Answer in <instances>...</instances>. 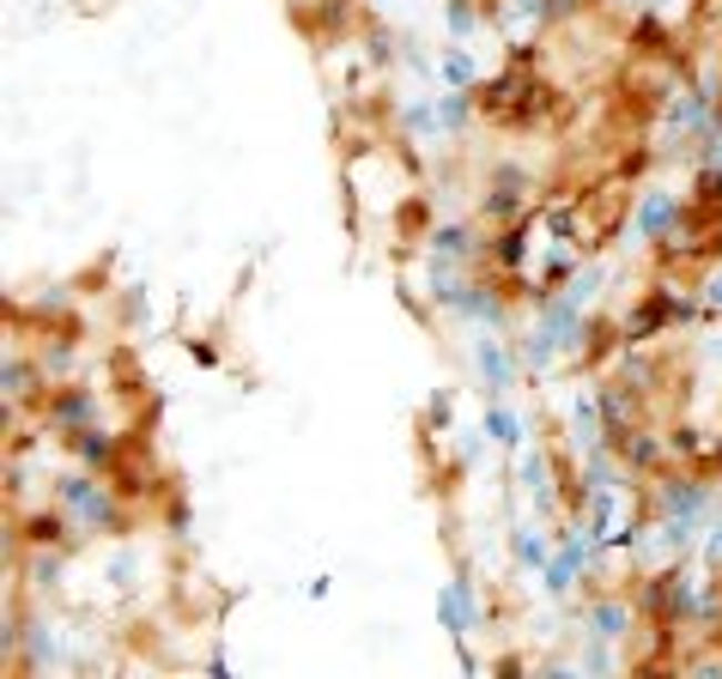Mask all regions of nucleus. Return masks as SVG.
<instances>
[{"mask_svg": "<svg viewBox=\"0 0 722 679\" xmlns=\"http://www.w3.org/2000/svg\"><path fill=\"white\" fill-rule=\"evenodd\" d=\"M516 480H522V492H528V504L535 510H547L552 504V467H547V455L540 450H516Z\"/></svg>", "mask_w": 722, "mask_h": 679, "instance_id": "nucleus-3", "label": "nucleus"}, {"mask_svg": "<svg viewBox=\"0 0 722 679\" xmlns=\"http://www.w3.org/2000/svg\"><path fill=\"white\" fill-rule=\"evenodd\" d=\"M437 255H468V237H461V230H444V237H437Z\"/></svg>", "mask_w": 722, "mask_h": 679, "instance_id": "nucleus-21", "label": "nucleus"}, {"mask_svg": "<svg viewBox=\"0 0 722 679\" xmlns=\"http://www.w3.org/2000/svg\"><path fill=\"white\" fill-rule=\"evenodd\" d=\"M668 219H674V195H668V188H643L631 237H655V230H668Z\"/></svg>", "mask_w": 722, "mask_h": 679, "instance_id": "nucleus-6", "label": "nucleus"}, {"mask_svg": "<svg viewBox=\"0 0 722 679\" xmlns=\"http://www.w3.org/2000/svg\"><path fill=\"white\" fill-rule=\"evenodd\" d=\"M662 504H668V522H680L687 534H699V528H704V516H711V497H704L699 485H674V492H668Z\"/></svg>", "mask_w": 722, "mask_h": 679, "instance_id": "nucleus-5", "label": "nucleus"}, {"mask_svg": "<svg viewBox=\"0 0 722 679\" xmlns=\"http://www.w3.org/2000/svg\"><path fill=\"white\" fill-rule=\"evenodd\" d=\"M704 364H722V335L704 340Z\"/></svg>", "mask_w": 722, "mask_h": 679, "instance_id": "nucleus-22", "label": "nucleus"}, {"mask_svg": "<svg viewBox=\"0 0 722 679\" xmlns=\"http://www.w3.org/2000/svg\"><path fill=\"white\" fill-rule=\"evenodd\" d=\"M486 438H492L498 450H522V413H516V407H505V401H498L492 413H486Z\"/></svg>", "mask_w": 722, "mask_h": 679, "instance_id": "nucleus-11", "label": "nucleus"}, {"mask_svg": "<svg viewBox=\"0 0 722 679\" xmlns=\"http://www.w3.org/2000/svg\"><path fill=\"white\" fill-rule=\"evenodd\" d=\"M140 570H146V558H140L134 546H115V553L103 558V588H115V595H128V588L140 583Z\"/></svg>", "mask_w": 722, "mask_h": 679, "instance_id": "nucleus-8", "label": "nucleus"}, {"mask_svg": "<svg viewBox=\"0 0 722 679\" xmlns=\"http://www.w3.org/2000/svg\"><path fill=\"white\" fill-rule=\"evenodd\" d=\"M571 443L577 450H596V401H589V394H571Z\"/></svg>", "mask_w": 722, "mask_h": 679, "instance_id": "nucleus-12", "label": "nucleus"}, {"mask_svg": "<svg viewBox=\"0 0 722 679\" xmlns=\"http://www.w3.org/2000/svg\"><path fill=\"white\" fill-rule=\"evenodd\" d=\"M61 492H68V504H73V516H80V522H98V516H103V497H98L85 480H68Z\"/></svg>", "mask_w": 722, "mask_h": 679, "instance_id": "nucleus-15", "label": "nucleus"}, {"mask_svg": "<svg viewBox=\"0 0 722 679\" xmlns=\"http://www.w3.org/2000/svg\"><path fill=\"white\" fill-rule=\"evenodd\" d=\"M535 12H540V0H510V12H505V31H510V37H522L528 24H535Z\"/></svg>", "mask_w": 722, "mask_h": 679, "instance_id": "nucleus-20", "label": "nucleus"}, {"mask_svg": "<svg viewBox=\"0 0 722 679\" xmlns=\"http://www.w3.org/2000/svg\"><path fill=\"white\" fill-rule=\"evenodd\" d=\"M687 546H692V534L680 528V522H662V528H643L638 541H631V553H638V565L655 570V565H668L674 553H687Z\"/></svg>", "mask_w": 722, "mask_h": 679, "instance_id": "nucleus-1", "label": "nucleus"}, {"mask_svg": "<svg viewBox=\"0 0 722 679\" xmlns=\"http://www.w3.org/2000/svg\"><path fill=\"white\" fill-rule=\"evenodd\" d=\"M474 73H480V61H474L461 43H449L444 55H437V80H444V92H461V85H468Z\"/></svg>", "mask_w": 722, "mask_h": 679, "instance_id": "nucleus-10", "label": "nucleus"}, {"mask_svg": "<svg viewBox=\"0 0 722 679\" xmlns=\"http://www.w3.org/2000/svg\"><path fill=\"white\" fill-rule=\"evenodd\" d=\"M583 668H589V673H613V637H596V631H589Z\"/></svg>", "mask_w": 722, "mask_h": 679, "instance_id": "nucleus-18", "label": "nucleus"}, {"mask_svg": "<svg viewBox=\"0 0 722 679\" xmlns=\"http://www.w3.org/2000/svg\"><path fill=\"white\" fill-rule=\"evenodd\" d=\"M699 122H704V104H699V97H674V104H668V115H662V140L687 134V127H699Z\"/></svg>", "mask_w": 722, "mask_h": 679, "instance_id": "nucleus-13", "label": "nucleus"}, {"mask_svg": "<svg viewBox=\"0 0 722 679\" xmlns=\"http://www.w3.org/2000/svg\"><path fill=\"white\" fill-rule=\"evenodd\" d=\"M516 558H522L528 570H547V534H535V528H516Z\"/></svg>", "mask_w": 722, "mask_h": 679, "instance_id": "nucleus-16", "label": "nucleus"}, {"mask_svg": "<svg viewBox=\"0 0 722 679\" xmlns=\"http://www.w3.org/2000/svg\"><path fill=\"white\" fill-rule=\"evenodd\" d=\"M626 625H631V613L619 607V600H608V607H596V613H589V631H596V637H613V644L626 637Z\"/></svg>", "mask_w": 722, "mask_h": 679, "instance_id": "nucleus-14", "label": "nucleus"}, {"mask_svg": "<svg viewBox=\"0 0 722 679\" xmlns=\"http://www.w3.org/2000/svg\"><path fill=\"white\" fill-rule=\"evenodd\" d=\"M601 279H608V267H583V274L571 279V304H577V310H589V304H596Z\"/></svg>", "mask_w": 722, "mask_h": 679, "instance_id": "nucleus-17", "label": "nucleus"}, {"mask_svg": "<svg viewBox=\"0 0 722 679\" xmlns=\"http://www.w3.org/2000/svg\"><path fill=\"white\" fill-rule=\"evenodd\" d=\"M474 370H480V382H486V389H498V394L516 382V364H510V352L498 340H474Z\"/></svg>", "mask_w": 722, "mask_h": 679, "instance_id": "nucleus-4", "label": "nucleus"}, {"mask_svg": "<svg viewBox=\"0 0 722 679\" xmlns=\"http://www.w3.org/2000/svg\"><path fill=\"white\" fill-rule=\"evenodd\" d=\"M704 298H711L716 310H722V274H711V286H704Z\"/></svg>", "mask_w": 722, "mask_h": 679, "instance_id": "nucleus-23", "label": "nucleus"}, {"mask_svg": "<svg viewBox=\"0 0 722 679\" xmlns=\"http://www.w3.org/2000/svg\"><path fill=\"white\" fill-rule=\"evenodd\" d=\"M583 553H589V546H583V541H571L565 553H552V558H547V570H540L547 595H565V588H571V576H577V565H583Z\"/></svg>", "mask_w": 722, "mask_h": 679, "instance_id": "nucleus-9", "label": "nucleus"}, {"mask_svg": "<svg viewBox=\"0 0 722 679\" xmlns=\"http://www.w3.org/2000/svg\"><path fill=\"white\" fill-rule=\"evenodd\" d=\"M559 352H565V346H552L540 328L528 335V364H535V370H552V364H559Z\"/></svg>", "mask_w": 722, "mask_h": 679, "instance_id": "nucleus-19", "label": "nucleus"}, {"mask_svg": "<svg viewBox=\"0 0 722 679\" xmlns=\"http://www.w3.org/2000/svg\"><path fill=\"white\" fill-rule=\"evenodd\" d=\"M716 164H722V146H716Z\"/></svg>", "mask_w": 722, "mask_h": 679, "instance_id": "nucleus-24", "label": "nucleus"}, {"mask_svg": "<svg viewBox=\"0 0 722 679\" xmlns=\"http://www.w3.org/2000/svg\"><path fill=\"white\" fill-rule=\"evenodd\" d=\"M619 528H626V497L613 492V480L589 485V534H596V541H613Z\"/></svg>", "mask_w": 722, "mask_h": 679, "instance_id": "nucleus-2", "label": "nucleus"}, {"mask_svg": "<svg viewBox=\"0 0 722 679\" xmlns=\"http://www.w3.org/2000/svg\"><path fill=\"white\" fill-rule=\"evenodd\" d=\"M437 619L449 625V631H474V595H468V583H444V595H437Z\"/></svg>", "mask_w": 722, "mask_h": 679, "instance_id": "nucleus-7", "label": "nucleus"}]
</instances>
